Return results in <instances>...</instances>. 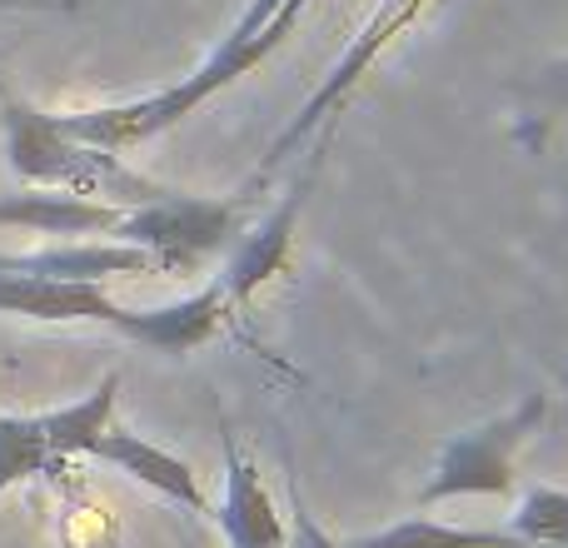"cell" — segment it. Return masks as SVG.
Here are the masks:
<instances>
[{"instance_id": "cell-1", "label": "cell", "mask_w": 568, "mask_h": 548, "mask_svg": "<svg viewBox=\"0 0 568 548\" xmlns=\"http://www.w3.org/2000/svg\"><path fill=\"white\" fill-rule=\"evenodd\" d=\"M304 10H310V0H250L235 16V26L220 35V45L210 50L190 75H180L175 85H160L135 100H115V105L65 110V115H55V125L65 130L70 140H85V145L110 150V155L150 145V140H160L165 130L185 125L200 105L225 95V90L235 85V80H245L255 65H265L284 40H290V30L300 26Z\"/></svg>"}, {"instance_id": "cell-2", "label": "cell", "mask_w": 568, "mask_h": 548, "mask_svg": "<svg viewBox=\"0 0 568 548\" xmlns=\"http://www.w3.org/2000/svg\"><path fill=\"white\" fill-rule=\"evenodd\" d=\"M0 314H20L36 324H100L130 344H145L155 354H190L220 334L230 319V304L220 280L200 284L185 300L155 304V309H125L105 294V284L90 280H45V274L0 270Z\"/></svg>"}, {"instance_id": "cell-3", "label": "cell", "mask_w": 568, "mask_h": 548, "mask_svg": "<svg viewBox=\"0 0 568 548\" xmlns=\"http://www.w3.org/2000/svg\"><path fill=\"white\" fill-rule=\"evenodd\" d=\"M0 135H6V160L16 170V180H26L36 190H65V195H85L120 210L170 195V185L140 175L135 165H125V155L70 140L55 125V110L30 105L20 90H10L6 75H0Z\"/></svg>"}, {"instance_id": "cell-4", "label": "cell", "mask_w": 568, "mask_h": 548, "mask_svg": "<svg viewBox=\"0 0 568 548\" xmlns=\"http://www.w3.org/2000/svg\"><path fill=\"white\" fill-rule=\"evenodd\" d=\"M255 190H265V180H255V185L240 190V195H190V190H170V195L150 200V205L120 210L115 230H110L105 240L145 250L155 274H195L235 245V235L245 230V210L255 205Z\"/></svg>"}, {"instance_id": "cell-5", "label": "cell", "mask_w": 568, "mask_h": 548, "mask_svg": "<svg viewBox=\"0 0 568 548\" xmlns=\"http://www.w3.org/2000/svg\"><path fill=\"white\" fill-rule=\"evenodd\" d=\"M434 0H379V6L369 10V20H364L359 30H354V40L339 50V60L329 65V75L314 85V95L300 105V115L290 120V125L280 130L275 140H270L265 150V165H260L255 180H270L284 160L294 155V150L304 145V140L314 135V130H324L334 115H339L344 105H349V95L364 85V75H369L374 65H379L384 55H389L394 45H399L404 35H409L414 26H419L424 16H429Z\"/></svg>"}, {"instance_id": "cell-6", "label": "cell", "mask_w": 568, "mask_h": 548, "mask_svg": "<svg viewBox=\"0 0 568 548\" xmlns=\"http://www.w3.org/2000/svg\"><path fill=\"white\" fill-rule=\"evenodd\" d=\"M115 394L120 374H105L75 404L45 414H0V494L40 474H60L70 459H85L90 444L115 424Z\"/></svg>"}, {"instance_id": "cell-7", "label": "cell", "mask_w": 568, "mask_h": 548, "mask_svg": "<svg viewBox=\"0 0 568 548\" xmlns=\"http://www.w3.org/2000/svg\"><path fill=\"white\" fill-rule=\"evenodd\" d=\"M549 414V399L544 394H529L519 399L509 414H494V419L474 424V429L444 439V449L434 454V469L419 489V509H434L444 499H469V494H514V459H519L524 439L544 424Z\"/></svg>"}, {"instance_id": "cell-8", "label": "cell", "mask_w": 568, "mask_h": 548, "mask_svg": "<svg viewBox=\"0 0 568 548\" xmlns=\"http://www.w3.org/2000/svg\"><path fill=\"white\" fill-rule=\"evenodd\" d=\"M314 170H320V155L310 160L300 185H290L255 225H245L235 235V245L225 250V265H220V290H225V304L230 309H250L260 290L280 280L290 270V255H294V230H300V210H304V195L314 185Z\"/></svg>"}, {"instance_id": "cell-9", "label": "cell", "mask_w": 568, "mask_h": 548, "mask_svg": "<svg viewBox=\"0 0 568 548\" xmlns=\"http://www.w3.org/2000/svg\"><path fill=\"white\" fill-rule=\"evenodd\" d=\"M85 459L110 464V469H120L125 479H135L140 489L160 494V499L180 504V509H190V514H210V499H205V489H200V474L190 469L180 454L160 449V444H150L145 434H135V429L110 424V429L85 449Z\"/></svg>"}, {"instance_id": "cell-10", "label": "cell", "mask_w": 568, "mask_h": 548, "mask_svg": "<svg viewBox=\"0 0 568 548\" xmlns=\"http://www.w3.org/2000/svg\"><path fill=\"white\" fill-rule=\"evenodd\" d=\"M225 449V499H220V529H225L230 548H284L290 544V529H284L280 504L270 499L260 469L245 459L235 434L220 439Z\"/></svg>"}, {"instance_id": "cell-11", "label": "cell", "mask_w": 568, "mask_h": 548, "mask_svg": "<svg viewBox=\"0 0 568 548\" xmlns=\"http://www.w3.org/2000/svg\"><path fill=\"white\" fill-rule=\"evenodd\" d=\"M0 270L16 274H45V280H125V274H155L145 250L115 245V240H60L45 250H26V255H0Z\"/></svg>"}, {"instance_id": "cell-12", "label": "cell", "mask_w": 568, "mask_h": 548, "mask_svg": "<svg viewBox=\"0 0 568 548\" xmlns=\"http://www.w3.org/2000/svg\"><path fill=\"white\" fill-rule=\"evenodd\" d=\"M120 220V205H100L85 195H65V190H26V195H0V225H20L36 235H100L105 240Z\"/></svg>"}, {"instance_id": "cell-13", "label": "cell", "mask_w": 568, "mask_h": 548, "mask_svg": "<svg viewBox=\"0 0 568 548\" xmlns=\"http://www.w3.org/2000/svg\"><path fill=\"white\" fill-rule=\"evenodd\" d=\"M344 548H524L504 529H464V524H439V519H399L379 534H359Z\"/></svg>"}, {"instance_id": "cell-14", "label": "cell", "mask_w": 568, "mask_h": 548, "mask_svg": "<svg viewBox=\"0 0 568 548\" xmlns=\"http://www.w3.org/2000/svg\"><path fill=\"white\" fill-rule=\"evenodd\" d=\"M559 120H568V55H554L519 85V135L524 145H544Z\"/></svg>"}, {"instance_id": "cell-15", "label": "cell", "mask_w": 568, "mask_h": 548, "mask_svg": "<svg viewBox=\"0 0 568 548\" xmlns=\"http://www.w3.org/2000/svg\"><path fill=\"white\" fill-rule=\"evenodd\" d=\"M509 534L524 548H568V489H549V484L524 489Z\"/></svg>"}, {"instance_id": "cell-16", "label": "cell", "mask_w": 568, "mask_h": 548, "mask_svg": "<svg viewBox=\"0 0 568 548\" xmlns=\"http://www.w3.org/2000/svg\"><path fill=\"white\" fill-rule=\"evenodd\" d=\"M284 548H344V544L334 539V534L310 514V504H304L300 479H294V474H290V544H284Z\"/></svg>"}, {"instance_id": "cell-17", "label": "cell", "mask_w": 568, "mask_h": 548, "mask_svg": "<svg viewBox=\"0 0 568 548\" xmlns=\"http://www.w3.org/2000/svg\"><path fill=\"white\" fill-rule=\"evenodd\" d=\"M0 10H30V16H55V10H75V0H0Z\"/></svg>"}, {"instance_id": "cell-18", "label": "cell", "mask_w": 568, "mask_h": 548, "mask_svg": "<svg viewBox=\"0 0 568 548\" xmlns=\"http://www.w3.org/2000/svg\"><path fill=\"white\" fill-rule=\"evenodd\" d=\"M180 548H195V539H190V534H185V539H180Z\"/></svg>"}]
</instances>
